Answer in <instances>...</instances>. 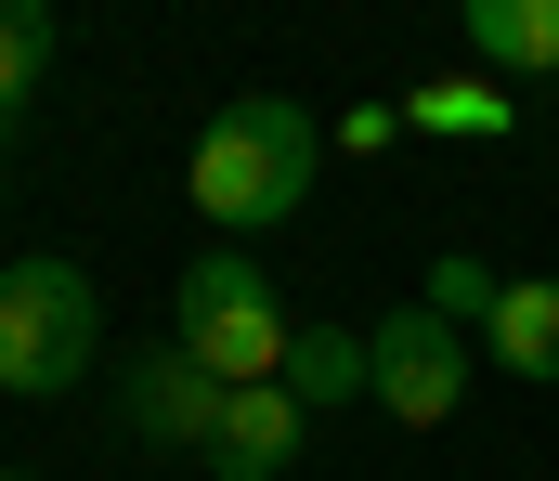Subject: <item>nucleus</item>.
<instances>
[{"mask_svg": "<svg viewBox=\"0 0 559 481\" xmlns=\"http://www.w3.org/2000/svg\"><path fill=\"white\" fill-rule=\"evenodd\" d=\"M312 169H325V131H312V105H286V92H248V105H222V118L195 131V157H182V195H195V221H222V235H274L286 208L312 195Z\"/></svg>", "mask_w": 559, "mask_h": 481, "instance_id": "1", "label": "nucleus"}, {"mask_svg": "<svg viewBox=\"0 0 559 481\" xmlns=\"http://www.w3.org/2000/svg\"><path fill=\"white\" fill-rule=\"evenodd\" d=\"M169 351H195L222 390H261V377H286L299 325H286L274 274H261V248H195V261H182V287H169Z\"/></svg>", "mask_w": 559, "mask_h": 481, "instance_id": "2", "label": "nucleus"}, {"mask_svg": "<svg viewBox=\"0 0 559 481\" xmlns=\"http://www.w3.org/2000/svg\"><path fill=\"white\" fill-rule=\"evenodd\" d=\"M92 351H105L92 274L52 261V248H13V261H0V390H13V404H52V390L92 377Z\"/></svg>", "mask_w": 559, "mask_h": 481, "instance_id": "3", "label": "nucleus"}, {"mask_svg": "<svg viewBox=\"0 0 559 481\" xmlns=\"http://www.w3.org/2000/svg\"><path fill=\"white\" fill-rule=\"evenodd\" d=\"M365 351H378V390H365V404H378L391 430H442V417L468 404V377H481V338H468V325H442L429 300L378 313V325H365Z\"/></svg>", "mask_w": 559, "mask_h": 481, "instance_id": "4", "label": "nucleus"}, {"mask_svg": "<svg viewBox=\"0 0 559 481\" xmlns=\"http://www.w3.org/2000/svg\"><path fill=\"white\" fill-rule=\"evenodd\" d=\"M118 417H131L156 456H209L222 417H235V390H222L195 351H131V364H118Z\"/></svg>", "mask_w": 559, "mask_h": 481, "instance_id": "5", "label": "nucleus"}, {"mask_svg": "<svg viewBox=\"0 0 559 481\" xmlns=\"http://www.w3.org/2000/svg\"><path fill=\"white\" fill-rule=\"evenodd\" d=\"M299 443H312V404H299L286 377H261V390H235L209 469H222V481H286V469H299Z\"/></svg>", "mask_w": 559, "mask_h": 481, "instance_id": "6", "label": "nucleus"}, {"mask_svg": "<svg viewBox=\"0 0 559 481\" xmlns=\"http://www.w3.org/2000/svg\"><path fill=\"white\" fill-rule=\"evenodd\" d=\"M481 364L559 390V274H508V300H495V325H481Z\"/></svg>", "mask_w": 559, "mask_h": 481, "instance_id": "7", "label": "nucleus"}, {"mask_svg": "<svg viewBox=\"0 0 559 481\" xmlns=\"http://www.w3.org/2000/svg\"><path fill=\"white\" fill-rule=\"evenodd\" d=\"M455 26L495 79H559V0H455Z\"/></svg>", "mask_w": 559, "mask_h": 481, "instance_id": "8", "label": "nucleus"}, {"mask_svg": "<svg viewBox=\"0 0 559 481\" xmlns=\"http://www.w3.org/2000/svg\"><path fill=\"white\" fill-rule=\"evenodd\" d=\"M286 390H299L312 417H338L352 390H378V351H365V325H299V351H286Z\"/></svg>", "mask_w": 559, "mask_h": 481, "instance_id": "9", "label": "nucleus"}, {"mask_svg": "<svg viewBox=\"0 0 559 481\" xmlns=\"http://www.w3.org/2000/svg\"><path fill=\"white\" fill-rule=\"evenodd\" d=\"M39 79H52V0H0V131L39 105Z\"/></svg>", "mask_w": 559, "mask_h": 481, "instance_id": "10", "label": "nucleus"}, {"mask_svg": "<svg viewBox=\"0 0 559 481\" xmlns=\"http://www.w3.org/2000/svg\"><path fill=\"white\" fill-rule=\"evenodd\" d=\"M417 300H429L442 325H468V338H481V325H495V300H508V274H495V261H468V248H442Z\"/></svg>", "mask_w": 559, "mask_h": 481, "instance_id": "11", "label": "nucleus"}, {"mask_svg": "<svg viewBox=\"0 0 559 481\" xmlns=\"http://www.w3.org/2000/svg\"><path fill=\"white\" fill-rule=\"evenodd\" d=\"M404 118H417V131H508V92H468V79H442V92H417Z\"/></svg>", "mask_w": 559, "mask_h": 481, "instance_id": "12", "label": "nucleus"}, {"mask_svg": "<svg viewBox=\"0 0 559 481\" xmlns=\"http://www.w3.org/2000/svg\"><path fill=\"white\" fill-rule=\"evenodd\" d=\"M0 481H39V469H0Z\"/></svg>", "mask_w": 559, "mask_h": 481, "instance_id": "13", "label": "nucleus"}]
</instances>
